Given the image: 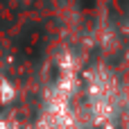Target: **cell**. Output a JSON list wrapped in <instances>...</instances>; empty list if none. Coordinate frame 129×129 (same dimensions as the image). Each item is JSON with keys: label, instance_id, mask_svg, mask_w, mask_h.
<instances>
[{"label": "cell", "instance_id": "1", "mask_svg": "<svg viewBox=\"0 0 129 129\" xmlns=\"http://www.w3.org/2000/svg\"><path fill=\"white\" fill-rule=\"evenodd\" d=\"M125 32L129 34V18H127V25H125Z\"/></svg>", "mask_w": 129, "mask_h": 129}]
</instances>
